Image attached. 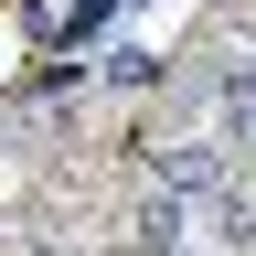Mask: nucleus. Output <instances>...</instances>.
Listing matches in <instances>:
<instances>
[{"instance_id": "1", "label": "nucleus", "mask_w": 256, "mask_h": 256, "mask_svg": "<svg viewBox=\"0 0 256 256\" xmlns=\"http://www.w3.org/2000/svg\"><path fill=\"white\" fill-rule=\"evenodd\" d=\"M182 235H192V192H139V214H128V246L139 256H182Z\"/></svg>"}, {"instance_id": "2", "label": "nucleus", "mask_w": 256, "mask_h": 256, "mask_svg": "<svg viewBox=\"0 0 256 256\" xmlns=\"http://www.w3.org/2000/svg\"><path fill=\"white\" fill-rule=\"evenodd\" d=\"M150 171L171 192H192V203H214V192H224V150L214 139H171V150H150Z\"/></svg>"}, {"instance_id": "3", "label": "nucleus", "mask_w": 256, "mask_h": 256, "mask_svg": "<svg viewBox=\"0 0 256 256\" xmlns=\"http://www.w3.org/2000/svg\"><path fill=\"white\" fill-rule=\"evenodd\" d=\"M214 118L235 128V139H256V64H224L214 75Z\"/></svg>"}, {"instance_id": "4", "label": "nucleus", "mask_w": 256, "mask_h": 256, "mask_svg": "<svg viewBox=\"0 0 256 256\" xmlns=\"http://www.w3.org/2000/svg\"><path fill=\"white\" fill-rule=\"evenodd\" d=\"M107 75H118V86H160V54H150V43H118Z\"/></svg>"}, {"instance_id": "5", "label": "nucleus", "mask_w": 256, "mask_h": 256, "mask_svg": "<svg viewBox=\"0 0 256 256\" xmlns=\"http://www.w3.org/2000/svg\"><path fill=\"white\" fill-rule=\"evenodd\" d=\"M22 256H75V246H54V235H43V246H22Z\"/></svg>"}, {"instance_id": "6", "label": "nucleus", "mask_w": 256, "mask_h": 256, "mask_svg": "<svg viewBox=\"0 0 256 256\" xmlns=\"http://www.w3.org/2000/svg\"><path fill=\"white\" fill-rule=\"evenodd\" d=\"M246 150H256V139H246Z\"/></svg>"}]
</instances>
